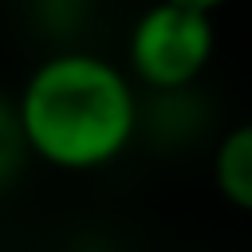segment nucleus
I'll return each instance as SVG.
<instances>
[{
	"mask_svg": "<svg viewBox=\"0 0 252 252\" xmlns=\"http://www.w3.org/2000/svg\"><path fill=\"white\" fill-rule=\"evenodd\" d=\"M39 4H43L47 12H55V16H63V24H67V20H71V12H75V8L83 4V0H39Z\"/></svg>",
	"mask_w": 252,
	"mask_h": 252,
	"instance_id": "nucleus-5",
	"label": "nucleus"
},
{
	"mask_svg": "<svg viewBox=\"0 0 252 252\" xmlns=\"http://www.w3.org/2000/svg\"><path fill=\"white\" fill-rule=\"evenodd\" d=\"M24 161H28V146H24V134H20L16 98H8L0 91V189H8V181L20 173Z\"/></svg>",
	"mask_w": 252,
	"mask_h": 252,
	"instance_id": "nucleus-4",
	"label": "nucleus"
},
{
	"mask_svg": "<svg viewBox=\"0 0 252 252\" xmlns=\"http://www.w3.org/2000/svg\"><path fill=\"white\" fill-rule=\"evenodd\" d=\"M16 118L28 158L59 173H94L142 134V98L126 67L67 47L32 67L16 94Z\"/></svg>",
	"mask_w": 252,
	"mask_h": 252,
	"instance_id": "nucleus-1",
	"label": "nucleus"
},
{
	"mask_svg": "<svg viewBox=\"0 0 252 252\" xmlns=\"http://www.w3.org/2000/svg\"><path fill=\"white\" fill-rule=\"evenodd\" d=\"M213 189L236 209L252 217V118L228 126L213 146Z\"/></svg>",
	"mask_w": 252,
	"mask_h": 252,
	"instance_id": "nucleus-3",
	"label": "nucleus"
},
{
	"mask_svg": "<svg viewBox=\"0 0 252 252\" xmlns=\"http://www.w3.org/2000/svg\"><path fill=\"white\" fill-rule=\"evenodd\" d=\"M213 51L217 32L209 12L154 0L126 32V75L150 94L193 91L197 79L209 71Z\"/></svg>",
	"mask_w": 252,
	"mask_h": 252,
	"instance_id": "nucleus-2",
	"label": "nucleus"
},
{
	"mask_svg": "<svg viewBox=\"0 0 252 252\" xmlns=\"http://www.w3.org/2000/svg\"><path fill=\"white\" fill-rule=\"evenodd\" d=\"M173 4H185V8H197V12H209V16H217L224 4H232V0H173Z\"/></svg>",
	"mask_w": 252,
	"mask_h": 252,
	"instance_id": "nucleus-6",
	"label": "nucleus"
}]
</instances>
